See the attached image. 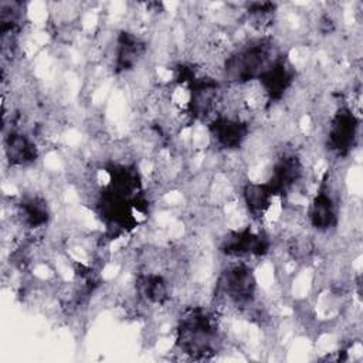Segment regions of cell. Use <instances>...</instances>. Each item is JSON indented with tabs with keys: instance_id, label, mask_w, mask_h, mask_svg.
I'll return each instance as SVG.
<instances>
[{
	"instance_id": "1",
	"label": "cell",
	"mask_w": 363,
	"mask_h": 363,
	"mask_svg": "<svg viewBox=\"0 0 363 363\" xmlns=\"http://www.w3.org/2000/svg\"><path fill=\"white\" fill-rule=\"evenodd\" d=\"M220 345L216 318L203 308L186 311L176 328L177 349L191 359L211 357Z\"/></svg>"
},
{
	"instance_id": "2",
	"label": "cell",
	"mask_w": 363,
	"mask_h": 363,
	"mask_svg": "<svg viewBox=\"0 0 363 363\" xmlns=\"http://www.w3.org/2000/svg\"><path fill=\"white\" fill-rule=\"evenodd\" d=\"M272 41L264 37L252 40L230 52L221 67L225 81L234 85H247L251 81H257L261 72L278 55L272 52Z\"/></svg>"
},
{
	"instance_id": "3",
	"label": "cell",
	"mask_w": 363,
	"mask_h": 363,
	"mask_svg": "<svg viewBox=\"0 0 363 363\" xmlns=\"http://www.w3.org/2000/svg\"><path fill=\"white\" fill-rule=\"evenodd\" d=\"M257 294V279L250 268L244 262L233 264L227 267L217 279L216 298L230 306L248 308L252 305Z\"/></svg>"
},
{
	"instance_id": "4",
	"label": "cell",
	"mask_w": 363,
	"mask_h": 363,
	"mask_svg": "<svg viewBox=\"0 0 363 363\" xmlns=\"http://www.w3.org/2000/svg\"><path fill=\"white\" fill-rule=\"evenodd\" d=\"M359 118L347 106L340 105L329 118L328 125V149L337 157L347 156L356 146L359 138Z\"/></svg>"
},
{
	"instance_id": "5",
	"label": "cell",
	"mask_w": 363,
	"mask_h": 363,
	"mask_svg": "<svg viewBox=\"0 0 363 363\" xmlns=\"http://www.w3.org/2000/svg\"><path fill=\"white\" fill-rule=\"evenodd\" d=\"M213 145L220 150H235L250 136V121L241 116L218 112L207 122Z\"/></svg>"
},
{
	"instance_id": "6",
	"label": "cell",
	"mask_w": 363,
	"mask_h": 363,
	"mask_svg": "<svg viewBox=\"0 0 363 363\" xmlns=\"http://www.w3.org/2000/svg\"><path fill=\"white\" fill-rule=\"evenodd\" d=\"M258 86L265 96L268 106L281 101L295 81V68L286 55L278 54L258 77Z\"/></svg>"
},
{
	"instance_id": "7",
	"label": "cell",
	"mask_w": 363,
	"mask_h": 363,
	"mask_svg": "<svg viewBox=\"0 0 363 363\" xmlns=\"http://www.w3.org/2000/svg\"><path fill=\"white\" fill-rule=\"evenodd\" d=\"M269 240L264 233H255L250 227L231 230L220 242V251L231 258L264 257L269 251Z\"/></svg>"
},
{
	"instance_id": "8",
	"label": "cell",
	"mask_w": 363,
	"mask_h": 363,
	"mask_svg": "<svg viewBox=\"0 0 363 363\" xmlns=\"http://www.w3.org/2000/svg\"><path fill=\"white\" fill-rule=\"evenodd\" d=\"M303 172L305 166L296 155H284L275 160L267 183L275 197L284 199L301 184L303 179Z\"/></svg>"
},
{
	"instance_id": "9",
	"label": "cell",
	"mask_w": 363,
	"mask_h": 363,
	"mask_svg": "<svg viewBox=\"0 0 363 363\" xmlns=\"http://www.w3.org/2000/svg\"><path fill=\"white\" fill-rule=\"evenodd\" d=\"M146 43L135 33L122 30L116 37L113 72L116 75L126 74L136 68L146 55Z\"/></svg>"
},
{
	"instance_id": "10",
	"label": "cell",
	"mask_w": 363,
	"mask_h": 363,
	"mask_svg": "<svg viewBox=\"0 0 363 363\" xmlns=\"http://www.w3.org/2000/svg\"><path fill=\"white\" fill-rule=\"evenodd\" d=\"M308 218L311 225L318 231H329L337 224V206L330 193L326 182V174L323 176L320 186L312 199L309 206Z\"/></svg>"
},
{
	"instance_id": "11",
	"label": "cell",
	"mask_w": 363,
	"mask_h": 363,
	"mask_svg": "<svg viewBox=\"0 0 363 363\" xmlns=\"http://www.w3.org/2000/svg\"><path fill=\"white\" fill-rule=\"evenodd\" d=\"M4 153L10 166H28L38 159L35 142L20 130H11L4 138Z\"/></svg>"
},
{
	"instance_id": "12",
	"label": "cell",
	"mask_w": 363,
	"mask_h": 363,
	"mask_svg": "<svg viewBox=\"0 0 363 363\" xmlns=\"http://www.w3.org/2000/svg\"><path fill=\"white\" fill-rule=\"evenodd\" d=\"M241 196L247 213L255 220H259L267 214L275 197L267 182H247L242 186Z\"/></svg>"
},
{
	"instance_id": "13",
	"label": "cell",
	"mask_w": 363,
	"mask_h": 363,
	"mask_svg": "<svg viewBox=\"0 0 363 363\" xmlns=\"http://www.w3.org/2000/svg\"><path fill=\"white\" fill-rule=\"evenodd\" d=\"M136 295L145 302L153 305H164L170 299L169 282L159 272L139 274L136 278Z\"/></svg>"
},
{
	"instance_id": "14",
	"label": "cell",
	"mask_w": 363,
	"mask_h": 363,
	"mask_svg": "<svg viewBox=\"0 0 363 363\" xmlns=\"http://www.w3.org/2000/svg\"><path fill=\"white\" fill-rule=\"evenodd\" d=\"M18 220L27 228L35 230L48 224L51 218L50 207L45 199L40 196H26L17 204Z\"/></svg>"
}]
</instances>
